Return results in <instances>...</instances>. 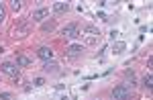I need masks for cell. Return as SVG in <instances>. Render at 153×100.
Instances as JSON below:
<instances>
[{
    "mask_svg": "<svg viewBox=\"0 0 153 100\" xmlns=\"http://www.w3.org/2000/svg\"><path fill=\"white\" fill-rule=\"evenodd\" d=\"M112 98L114 100H129V86L127 84H120L112 90Z\"/></svg>",
    "mask_w": 153,
    "mask_h": 100,
    "instance_id": "obj_1",
    "label": "cell"
},
{
    "mask_svg": "<svg viewBox=\"0 0 153 100\" xmlns=\"http://www.w3.org/2000/svg\"><path fill=\"white\" fill-rule=\"evenodd\" d=\"M29 33H31V23H23V25L14 27V29L10 31L12 37H27Z\"/></svg>",
    "mask_w": 153,
    "mask_h": 100,
    "instance_id": "obj_2",
    "label": "cell"
},
{
    "mask_svg": "<svg viewBox=\"0 0 153 100\" xmlns=\"http://www.w3.org/2000/svg\"><path fill=\"white\" fill-rule=\"evenodd\" d=\"M0 70H2L4 74L12 76V78H19V65H16V63H12V61H4L2 65H0Z\"/></svg>",
    "mask_w": 153,
    "mask_h": 100,
    "instance_id": "obj_3",
    "label": "cell"
},
{
    "mask_svg": "<svg viewBox=\"0 0 153 100\" xmlns=\"http://www.w3.org/2000/svg\"><path fill=\"white\" fill-rule=\"evenodd\" d=\"M82 51H84L82 45H70V47L65 49V57H68V59H76V57L82 55Z\"/></svg>",
    "mask_w": 153,
    "mask_h": 100,
    "instance_id": "obj_4",
    "label": "cell"
},
{
    "mask_svg": "<svg viewBox=\"0 0 153 100\" xmlns=\"http://www.w3.org/2000/svg\"><path fill=\"white\" fill-rule=\"evenodd\" d=\"M63 37H68V39H76V37H80V29H78V25H68L63 31Z\"/></svg>",
    "mask_w": 153,
    "mask_h": 100,
    "instance_id": "obj_5",
    "label": "cell"
},
{
    "mask_svg": "<svg viewBox=\"0 0 153 100\" xmlns=\"http://www.w3.org/2000/svg\"><path fill=\"white\" fill-rule=\"evenodd\" d=\"M45 16H49V8H47V6H43V8H37V10H33V14H31V19H33L35 23H41Z\"/></svg>",
    "mask_w": 153,
    "mask_h": 100,
    "instance_id": "obj_6",
    "label": "cell"
},
{
    "mask_svg": "<svg viewBox=\"0 0 153 100\" xmlns=\"http://www.w3.org/2000/svg\"><path fill=\"white\" fill-rule=\"evenodd\" d=\"M37 55H39L43 61H51V57H53V51H51V47H41V49L37 51Z\"/></svg>",
    "mask_w": 153,
    "mask_h": 100,
    "instance_id": "obj_7",
    "label": "cell"
},
{
    "mask_svg": "<svg viewBox=\"0 0 153 100\" xmlns=\"http://www.w3.org/2000/svg\"><path fill=\"white\" fill-rule=\"evenodd\" d=\"M51 10H53V13H55V14L68 13V10H70V4H68V2H55V4H53V8H51Z\"/></svg>",
    "mask_w": 153,
    "mask_h": 100,
    "instance_id": "obj_8",
    "label": "cell"
},
{
    "mask_svg": "<svg viewBox=\"0 0 153 100\" xmlns=\"http://www.w3.org/2000/svg\"><path fill=\"white\" fill-rule=\"evenodd\" d=\"M82 31L86 33V35H88V37H96V39H98V35H100V31H98L94 25H86Z\"/></svg>",
    "mask_w": 153,
    "mask_h": 100,
    "instance_id": "obj_9",
    "label": "cell"
},
{
    "mask_svg": "<svg viewBox=\"0 0 153 100\" xmlns=\"http://www.w3.org/2000/svg\"><path fill=\"white\" fill-rule=\"evenodd\" d=\"M125 49H127V43H125V41H117V43H112V53H114V55L123 53Z\"/></svg>",
    "mask_w": 153,
    "mask_h": 100,
    "instance_id": "obj_10",
    "label": "cell"
},
{
    "mask_svg": "<svg viewBox=\"0 0 153 100\" xmlns=\"http://www.w3.org/2000/svg\"><path fill=\"white\" fill-rule=\"evenodd\" d=\"M57 63L55 61H45V65H43V70H45V72H47V74H55V72H57Z\"/></svg>",
    "mask_w": 153,
    "mask_h": 100,
    "instance_id": "obj_11",
    "label": "cell"
},
{
    "mask_svg": "<svg viewBox=\"0 0 153 100\" xmlns=\"http://www.w3.org/2000/svg\"><path fill=\"white\" fill-rule=\"evenodd\" d=\"M16 65H19V67H27V65H31V59L25 57V55H19V57H16Z\"/></svg>",
    "mask_w": 153,
    "mask_h": 100,
    "instance_id": "obj_12",
    "label": "cell"
},
{
    "mask_svg": "<svg viewBox=\"0 0 153 100\" xmlns=\"http://www.w3.org/2000/svg\"><path fill=\"white\" fill-rule=\"evenodd\" d=\"M53 29H55V21L43 23V27H41V31H45V33H47V31H53Z\"/></svg>",
    "mask_w": 153,
    "mask_h": 100,
    "instance_id": "obj_13",
    "label": "cell"
},
{
    "mask_svg": "<svg viewBox=\"0 0 153 100\" xmlns=\"http://www.w3.org/2000/svg\"><path fill=\"white\" fill-rule=\"evenodd\" d=\"M143 84H145V86L151 90V88H153V76H151V74H147L145 78H143Z\"/></svg>",
    "mask_w": 153,
    "mask_h": 100,
    "instance_id": "obj_14",
    "label": "cell"
},
{
    "mask_svg": "<svg viewBox=\"0 0 153 100\" xmlns=\"http://www.w3.org/2000/svg\"><path fill=\"white\" fill-rule=\"evenodd\" d=\"M33 86H37V88L45 86V80H43V78H35V82H33Z\"/></svg>",
    "mask_w": 153,
    "mask_h": 100,
    "instance_id": "obj_15",
    "label": "cell"
},
{
    "mask_svg": "<svg viewBox=\"0 0 153 100\" xmlns=\"http://www.w3.org/2000/svg\"><path fill=\"white\" fill-rule=\"evenodd\" d=\"M127 78L131 80V86H133V82H135V72H133V70H127Z\"/></svg>",
    "mask_w": 153,
    "mask_h": 100,
    "instance_id": "obj_16",
    "label": "cell"
},
{
    "mask_svg": "<svg viewBox=\"0 0 153 100\" xmlns=\"http://www.w3.org/2000/svg\"><path fill=\"white\" fill-rule=\"evenodd\" d=\"M0 100H12V94L10 92H2L0 94Z\"/></svg>",
    "mask_w": 153,
    "mask_h": 100,
    "instance_id": "obj_17",
    "label": "cell"
},
{
    "mask_svg": "<svg viewBox=\"0 0 153 100\" xmlns=\"http://www.w3.org/2000/svg\"><path fill=\"white\" fill-rule=\"evenodd\" d=\"M12 8L14 10H21V0H12Z\"/></svg>",
    "mask_w": 153,
    "mask_h": 100,
    "instance_id": "obj_18",
    "label": "cell"
},
{
    "mask_svg": "<svg viewBox=\"0 0 153 100\" xmlns=\"http://www.w3.org/2000/svg\"><path fill=\"white\" fill-rule=\"evenodd\" d=\"M4 21V6H2V2H0V23Z\"/></svg>",
    "mask_w": 153,
    "mask_h": 100,
    "instance_id": "obj_19",
    "label": "cell"
},
{
    "mask_svg": "<svg viewBox=\"0 0 153 100\" xmlns=\"http://www.w3.org/2000/svg\"><path fill=\"white\" fill-rule=\"evenodd\" d=\"M86 43H88V45H94V43H96V37H88V39H86Z\"/></svg>",
    "mask_w": 153,
    "mask_h": 100,
    "instance_id": "obj_20",
    "label": "cell"
},
{
    "mask_svg": "<svg viewBox=\"0 0 153 100\" xmlns=\"http://www.w3.org/2000/svg\"><path fill=\"white\" fill-rule=\"evenodd\" d=\"M118 37V31H110V39H112V41H114V39Z\"/></svg>",
    "mask_w": 153,
    "mask_h": 100,
    "instance_id": "obj_21",
    "label": "cell"
},
{
    "mask_svg": "<svg viewBox=\"0 0 153 100\" xmlns=\"http://www.w3.org/2000/svg\"><path fill=\"white\" fill-rule=\"evenodd\" d=\"M59 100H70V98H68V96H61V98H59Z\"/></svg>",
    "mask_w": 153,
    "mask_h": 100,
    "instance_id": "obj_22",
    "label": "cell"
},
{
    "mask_svg": "<svg viewBox=\"0 0 153 100\" xmlns=\"http://www.w3.org/2000/svg\"><path fill=\"white\" fill-rule=\"evenodd\" d=\"M0 53H4V47H2V45H0Z\"/></svg>",
    "mask_w": 153,
    "mask_h": 100,
    "instance_id": "obj_23",
    "label": "cell"
}]
</instances>
